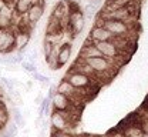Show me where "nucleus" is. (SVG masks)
I'll return each mask as SVG.
<instances>
[{
  "label": "nucleus",
  "mask_w": 148,
  "mask_h": 137,
  "mask_svg": "<svg viewBox=\"0 0 148 137\" xmlns=\"http://www.w3.org/2000/svg\"><path fill=\"white\" fill-rule=\"evenodd\" d=\"M112 34L103 26V24H95L90 32V41L92 43H101V41H108L112 40Z\"/></svg>",
  "instance_id": "9b49d317"
},
{
  "label": "nucleus",
  "mask_w": 148,
  "mask_h": 137,
  "mask_svg": "<svg viewBox=\"0 0 148 137\" xmlns=\"http://www.w3.org/2000/svg\"><path fill=\"white\" fill-rule=\"evenodd\" d=\"M97 49L100 50L103 57H107L110 60L117 59L121 53V47L118 46V43L115 40H108V41H101V43H95Z\"/></svg>",
  "instance_id": "0eeeda50"
},
{
  "label": "nucleus",
  "mask_w": 148,
  "mask_h": 137,
  "mask_svg": "<svg viewBox=\"0 0 148 137\" xmlns=\"http://www.w3.org/2000/svg\"><path fill=\"white\" fill-rule=\"evenodd\" d=\"M51 123V131H67L71 126L70 113H61V112H51L50 116Z\"/></svg>",
  "instance_id": "39448f33"
},
{
  "label": "nucleus",
  "mask_w": 148,
  "mask_h": 137,
  "mask_svg": "<svg viewBox=\"0 0 148 137\" xmlns=\"http://www.w3.org/2000/svg\"><path fill=\"white\" fill-rule=\"evenodd\" d=\"M43 14H44V0H36L33 3V6L30 7L29 13L26 14V20H27L29 24L34 26L37 21L43 17Z\"/></svg>",
  "instance_id": "9d476101"
},
{
  "label": "nucleus",
  "mask_w": 148,
  "mask_h": 137,
  "mask_svg": "<svg viewBox=\"0 0 148 137\" xmlns=\"http://www.w3.org/2000/svg\"><path fill=\"white\" fill-rule=\"evenodd\" d=\"M140 137H148V131H143V134Z\"/></svg>",
  "instance_id": "b1692460"
},
{
  "label": "nucleus",
  "mask_w": 148,
  "mask_h": 137,
  "mask_svg": "<svg viewBox=\"0 0 148 137\" xmlns=\"http://www.w3.org/2000/svg\"><path fill=\"white\" fill-rule=\"evenodd\" d=\"M84 16H86V19H92L94 16H95V13H97V7H94L91 3L90 4H87L86 7H84Z\"/></svg>",
  "instance_id": "f3484780"
},
{
  "label": "nucleus",
  "mask_w": 148,
  "mask_h": 137,
  "mask_svg": "<svg viewBox=\"0 0 148 137\" xmlns=\"http://www.w3.org/2000/svg\"><path fill=\"white\" fill-rule=\"evenodd\" d=\"M16 134H17V126H16V124H12V126L6 130V133H4L3 137H14Z\"/></svg>",
  "instance_id": "412c9836"
},
{
  "label": "nucleus",
  "mask_w": 148,
  "mask_h": 137,
  "mask_svg": "<svg viewBox=\"0 0 148 137\" xmlns=\"http://www.w3.org/2000/svg\"><path fill=\"white\" fill-rule=\"evenodd\" d=\"M51 106L54 112H61V113H71V110H74L73 101L58 92H56L54 96L51 97Z\"/></svg>",
  "instance_id": "1a4fd4ad"
},
{
  "label": "nucleus",
  "mask_w": 148,
  "mask_h": 137,
  "mask_svg": "<svg viewBox=\"0 0 148 137\" xmlns=\"http://www.w3.org/2000/svg\"><path fill=\"white\" fill-rule=\"evenodd\" d=\"M30 41V32L29 30H18L16 32V50L20 53L24 50V47Z\"/></svg>",
  "instance_id": "dca6fc26"
},
{
  "label": "nucleus",
  "mask_w": 148,
  "mask_h": 137,
  "mask_svg": "<svg viewBox=\"0 0 148 137\" xmlns=\"http://www.w3.org/2000/svg\"><path fill=\"white\" fill-rule=\"evenodd\" d=\"M98 24H103L111 34H112L114 39H123L130 30L127 21H123V20L104 19V20H101V23H98Z\"/></svg>",
  "instance_id": "7ed1b4c3"
},
{
  "label": "nucleus",
  "mask_w": 148,
  "mask_h": 137,
  "mask_svg": "<svg viewBox=\"0 0 148 137\" xmlns=\"http://www.w3.org/2000/svg\"><path fill=\"white\" fill-rule=\"evenodd\" d=\"M66 80L73 86L74 89H77L83 93H84V90H90L94 86V77L86 74V73H81L78 70H73V69L67 73Z\"/></svg>",
  "instance_id": "f03ea898"
},
{
  "label": "nucleus",
  "mask_w": 148,
  "mask_h": 137,
  "mask_svg": "<svg viewBox=\"0 0 148 137\" xmlns=\"http://www.w3.org/2000/svg\"><path fill=\"white\" fill-rule=\"evenodd\" d=\"M33 76H34V78H36L37 81H40L41 84H46V86H50V80H49V77H46V76H43V74H40V73H33Z\"/></svg>",
  "instance_id": "6ab92c4d"
},
{
  "label": "nucleus",
  "mask_w": 148,
  "mask_h": 137,
  "mask_svg": "<svg viewBox=\"0 0 148 137\" xmlns=\"http://www.w3.org/2000/svg\"><path fill=\"white\" fill-rule=\"evenodd\" d=\"M69 10H70V16H69L67 27H69L71 36L75 37V36H78V34L84 30L86 16H84V13L78 9L77 1H74V0H70V1H69Z\"/></svg>",
  "instance_id": "f257e3e1"
},
{
  "label": "nucleus",
  "mask_w": 148,
  "mask_h": 137,
  "mask_svg": "<svg viewBox=\"0 0 148 137\" xmlns=\"http://www.w3.org/2000/svg\"><path fill=\"white\" fill-rule=\"evenodd\" d=\"M100 56H101V53H100V50L97 49L95 43L88 41L87 44H84V46L81 47V50H80V57H78V59L88 60V59H92V57H100Z\"/></svg>",
  "instance_id": "ddd939ff"
},
{
  "label": "nucleus",
  "mask_w": 148,
  "mask_h": 137,
  "mask_svg": "<svg viewBox=\"0 0 148 137\" xmlns=\"http://www.w3.org/2000/svg\"><path fill=\"white\" fill-rule=\"evenodd\" d=\"M14 10L9 6L0 7V29H13Z\"/></svg>",
  "instance_id": "f8f14e48"
},
{
  "label": "nucleus",
  "mask_w": 148,
  "mask_h": 137,
  "mask_svg": "<svg viewBox=\"0 0 148 137\" xmlns=\"http://www.w3.org/2000/svg\"><path fill=\"white\" fill-rule=\"evenodd\" d=\"M13 118H14V121H16V126H18V127H23V126H24V118H23V114H21V112H20L18 109H14Z\"/></svg>",
  "instance_id": "a211bd4d"
},
{
  "label": "nucleus",
  "mask_w": 148,
  "mask_h": 137,
  "mask_svg": "<svg viewBox=\"0 0 148 137\" xmlns=\"http://www.w3.org/2000/svg\"><path fill=\"white\" fill-rule=\"evenodd\" d=\"M36 0H16L14 1V14H18V16H26L30 10V7L33 6Z\"/></svg>",
  "instance_id": "2eb2a0df"
},
{
  "label": "nucleus",
  "mask_w": 148,
  "mask_h": 137,
  "mask_svg": "<svg viewBox=\"0 0 148 137\" xmlns=\"http://www.w3.org/2000/svg\"><path fill=\"white\" fill-rule=\"evenodd\" d=\"M87 63V66L91 69V72L94 73V76H101V74H107L112 69V60L107 59V57H92V59L84 60Z\"/></svg>",
  "instance_id": "20e7f679"
},
{
  "label": "nucleus",
  "mask_w": 148,
  "mask_h": 137,
  "mask_svg": "<svg viewBox=\"0 0 148 137\" xmlns=\"http://www.w3.org/2000/svg\"><path fill=\"white\" fill-rule=\"evenodd\" d=\"M21 64H23L24 70H26V72H29V73H36V72H37L34 63H32V61H23Z\"/></svg>",
  "instance_id": "aec40b11"
},
{
  "label": "nucleus",
  "mask_w": 148,
  "mask_h": 137,
  "mask_svg": "<svg viewBox=\"0 0 148 137\" xmlns=\"http://www.w3.org/2000/svg\"><path fill=\"white\" fill-rule=\"evenodd\" d=\"M41 101H43V97H41V93H40L36 97V104H41Z\"/></svg>",
  "instance_id": "5701e85b"
},
{
  "label": "nucleus",
  "mask_w": 148,
  "mask_h": 137,
  "mask_svg": "<svg viewBox=\"0 0 148 137\" xmlns=\"http://www.w3.org/2000/svg\"><path fill=\"white\" fill-rule=\"evenodd\" d=\"M16 50V32L13 29H0V53Z\"/></svg>",
  "instance_id": "423d86ee"
},
{
  "label": "nucleus",
  "mask_w": 148,
  "mask_h": 137,
  "mask_svg": "<svg viewBox=\"0 0 148 137\" xmlns=\"http://www.w3.org/2000/svg\"><path fill=\"white\" fill-rule=\"evenodd\" d=\"M57 92H58V93H61V94H64V96H67V97L70 98L73 103H80V101H83L84 97H86L83 92H80V90L74 89L73 86H71L66 78L60 81V84L57 86Z\"/></svg>",
  "instance_id": "6e6552de"
},
{
  "label": "nucleus",
  "mask_w": 148,
  "mask_h": 137,
  "mask_svg": "<svg viewBox=\"0 0 148 137\" xmlns=\"http://www.w3.org/2000/svg\"><path fill=\"white\" fill-rule=\"evenodd\" d=\"M50 137H71L70 134H67L66 131H51Z\"/></svg>",
  "instance_id": "4be33fe9"
},
{
  "label": "nucleus",
  "mask_w": 148,
  "mask_h": 137,
  "mask_svg": "<svg viewBox=\"0 0 148 137\" xmlns=\"http://www.w3.org/2000/svg\"><path fill=\"white\" fill-rule=\"evenodd\" d=\"M71 57V44L69 43H64L58 47V52H57V64L58 67L64 66Z\"/></svg>",
  "instance_id": "4468645a"
}]
</instances>
